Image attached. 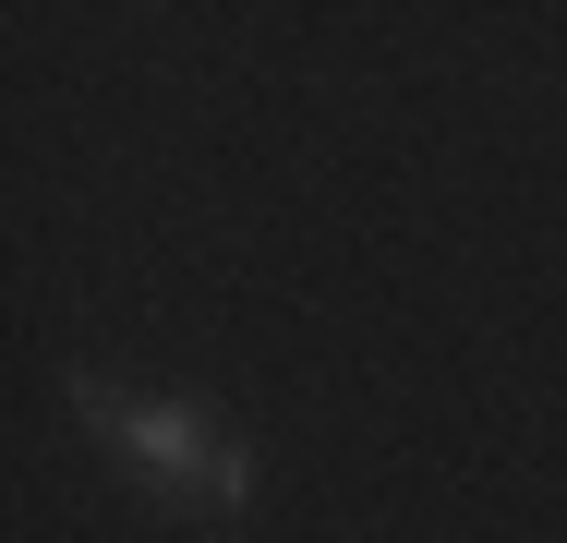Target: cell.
<instances>
[{
  "instance_id": "1",
  "label": "cell",
  "mask_w": 567,
  "mask_h": 543,
  "mask_svg": "<svg viewBox=\"0 0 567 543\" xmlns=\"http://www.w3.org/2000/svg\"><path fill=\"white\" fill-rule=\"evenodd\" d=\"M73 411L110 434V447H133V459H145L169 495H194V508H241V495H254V459L218 447V434L194 423V411H169V399H121L97 375H73Z\"/></svg>"
}]
</instances>
